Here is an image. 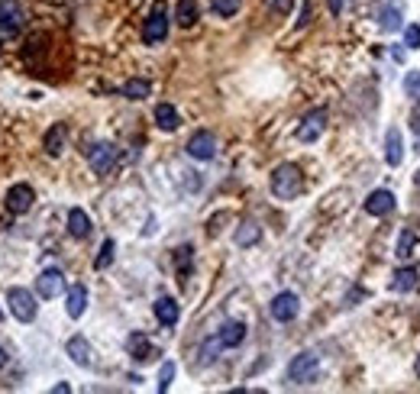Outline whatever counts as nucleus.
<instances>
[{
  "label": "nucleus",
  "mask_w": 420,
  "mask_h": 394,
  "mask_svg": "<svg viewBox=\"0 0 420 394\" xmlns=\"http://www.w3.org/2000/svg\"><path fill=\"white\" fill-rule=\"evenodd\" d=\"M414 246H417V236L411 233V229H404V233L397 236V258H411L414 256Z\"/></svg>",
  "instance_id": "cd10ccee"
},
{
  "label": "nucleus",
  "mask_w": 420,
  "mask_h": 394,
  "mask_svg": "<svg viewBox=\"0 0 420 394\" xmlns=\"http://www.w3.org/2000/svg\"><path fill=\"white\" fill-rule=\"evenodd\" d=\"M155 123H159V129H165V133H175V129L181 126V117H178V110L172 104H159L155 107Z\"/></svg>",
  "instance_id": "412c9836"
},
{
  "label": "nucleus",
  "mask_w": 420,
  "mask_h": 394,
  "mask_svg": "<svg viewBox=\"0 0 420 394\" xmlns=\"http://www.w3.org/2000/svg\"><path fill=\"white\" fill-rule=\"evenodd\" d=\"M291 4H294V0H268V7H272V10H278V13H288V10H291Z\"/></svg>",
  "instance_id": "f704fd0d"
},
{
  "label": "nucleus",
  "mask_w": 420,
  "mask_h": 394,
  "mask_svg": "<svg viewBox=\"0 0 420 394\" xmlns=\"http://www.w3.org/2000/svg\"><path fill=\"white\" fill-rule=\"evenodd\" d=\"M404 42H407V49H420V26H407Z\"/></svg>",
  "instance_id": "72a5a7b5"
},
{
  "label": "nucleus",
  "mask_w": 420,
  "mask_h": 394,
  "mask_svg": "<svg viewBox=\"0 0 420 394\" xmlns=\"http://www.w3.org/2000/svg\"><path fill=\"white\" fill-rule=\"evenodd\" d=\"M259 239H262V227L256 220H243L236 227V246H243L246 249V246H256Z\"/></svg>",
  "instance_id": "5701e85b"
},
{
  "label": "nucleus",
  "mask_w": 420,
  "mask_h": 394,
  "mask_svg": "<svg viewBox=\"0 0 420 394\" xmlns=\"http://www.w3.org/2000/svg\"><path fill=\"white\" fill-rule=\"evenodd\" d=\"M65 311H68L71 320H78L84 311H88V288L84 285H71L68 297H65Z\"/></svg>",
  "instance_id": "dca6fc26"
},
{
  "label": "nucleus",
  "mask_w": 420,
  "mask_h": 394,
  "mask_svg": "<svg viewBox=\"0 0 420 394\" xmlns=\"http://www.w3.org/2000/svg\"><path fill=\"white\" fill-rule=\"evenodd\" d=\"M65 143H68V133H65L61 123H55V126L46 133V139H42V145H46V152L52 155V159H59L61 152H65Z\"/></svg>",
  "instance_id": "a211bd4d"
},
{
  "label": "nucleus",
  "mask_w": 420,
  "mask_h": 394,
  "mask_svg": "<svg viewBox=\"0 0 420 394\" xmlns=\"http://www.w3.org/2000/svg\"><path fill=\"white\" fill-rule=\"evenodd\" d=\"M175 20H178V26H184V30H191V26L200 20L198 0H178V7H175Z\"/></svg>",
  "instance_id": "aec40b11"
},
{
  "label": "nucleus",
  "mask_w": 420,
  "mask_h": 394,
  "mask_svg": "<svg viewBox=\"0 0 420 394\" xmlns=\"http://www.w3.org/2000/svg\"><path fill=\"white\" fill-rule=\"evenodd\" d=\"M165 36H168V7L159 0L143 26V39H145V46H159V42H165Z\"/></svg>",
  "instance_id": "20e7f679"
},
{
  "label": "nucleus",
  "mask_w": 420,
  "mask_h": 394,
  "mask_svg": "<svg viewBox=\"0 0 420 394\" xmlns=\"http://www.w3.org/2000/svg\"><path fill=\"white\" fill-rule=\"evenodd\" d=\"M378 23H382L385 32L401 30V7H397V4H385V7L378 10Z\"/></svg>",
  "instance_id": "393cba45"
},
{
  "label": "nucleus",
  "mask_w": 420,
  "mask_h": 394,
  "mask_svg": "<svg viewBox=\"0 0 420 394\" xmlns=\"http://www.w3.org/2000/svg\"><path fill=\"white\" fill-rule=\"evenodd\" d=\"M404 91H407V97H414V100L420 97V71H407V78H404Z\"/></svg>",
  "instance_id": "2f4dec72"
},
{
  "label": "nucleus",
  "mask_w": 420,
  "mask_h": 394,
  "mask_svg": "<svg viewBox=\"0 0 420 394\" xmlns=\"http://www.w3.org/2000/svg\"><path fill=\"white\" fill-rule=\"evenodd\" d=\"M4 365H7V349L0 346V369H4Z\"/></svg>",
  "instance_id": "58836bf2"
},
{
  "label": "nucleus",
  "mask_w": 420,
  "mask_h": 394,
  "mask_svg": "<svg viewBox=\"0 0 420 394\" xmlns=\"http://www.w3.org/2000/svg\"><path fill=\"white\" fill-rule=\"evenodd\" d=\"M210 10L217 16H223V20H229V16L239 13V0H210Z\"/></svg>",
  "instance_id": "c85d7f7f"
},
{
  "label": "nucleus",
  "mask_w": 420,
  "mask_h": 394,
  "mask_svg": "<svg viewBox=\"0 0 420 394\" xmlns=\"http://www.w3.org/2000/svg\"><path fill=\"white\" fill-rule=\"evenodd\" d=\"M7 304H10V314H13L20 323H32V320H36V297H32V291L10 288L7 291Z\"/></svg>",
  "instance_id": "39448f33"
},
{
  "label": "nucleus",
  "mask_w": 420,
  "mask_h": 394,
  "mask_svg": "<svg viewBox=\"0 0 420 394\" xmlns=\"http://www.w3.org/2000/svg\"><path fill=\"white\" fill-rule=\"evenodd\" d=\"M414 371H417V378H420V356H417V365H414Z\"/></svg>",
  "instance_id": "ea45409f"
},
{
  "label": "nucleus",
  "mask_w": 420,
  "mask_h": 394,
  "mask_svg": "<svg viewBox=\"0 0 420 394\" xmlns=\"http://www.w3.org/2000/svg\"><path fill=\"white\" fill-rule=\"evenodd\" d=\"M217 336H220V342L227 349H233V346H239V342L246 340V323H239V320H227Z\"/></svg>",
  "instance_id": "6ab92c4d"
},
{
  "label": "nucleus",
  "mask_w": 420,
  "mask_h": 394,
  "mask_svg": "<svg viewBox=\"0 0 420 394\" xmlns=\"http://www.w3.org/2000/svg\"><path fill=\"white\" fill-rule=\"evenodd\" d=\"M0 320H4V311H0Z\"/></svg>",
  "instance_id": "79ce46f5"
},
{
  "label": "nucleus",
  "mask_w": 420,
  "mask_h": 394,
  "mask_svg": "<svg viewBox=\"0 0 420 394\" xmlns=\"http://www.w3.org/2000/svg\"><path fill=\"white\" fill-rule=\"evenodd\" d=\"M323 129H327V110H323V107H317V110H311V114L301 120L298 139H301V143H317V139L323 136Z\"/></svg>",
  "instance_id": "6e6552de"
},
{
  "label": "nucleus",
  "mask_w": 420,
  "mask_h": 394,
  "mask_svg": "<svg viewBox=\"0 0 420 394\" xmlns=\"http://www.w3.org/2000/svg\"><path fill=\"white\" fill-rule=\"evenodd\" d=\"M114 252H116V243L114 239H104V246H100V256L94 258V268H110V262H114Z\"/></svg>",
  "instance_id": "c756f323"
},
{
  "label": "nucleus",
  "mask_w": 420,
  "mask_h": 394,
  "mask_svg": "<svg viewBox=\"0 0 420 394\" xmlns=\"http://www.w3.org/2000/svg\"><path fill=\"white\" fill-rule=\"evenodd\" d=\"M61 288H65V275L59 272V268H46V272L36 278V294L46 297V301H52V297L61 294Z\"/></svg>",
  "instance_id": "9d476101"
},
{
  "label": "nucleus",
  "mask_w": 420,
  "mask_h": 394,
  "mask_svg": "<svg viewBox=\"0 0 420 394\" xmlns=\"http://www.w3.org/2000/svg\"><path fill=\"white\" fill-rule=\"evenodd\" d=\"M366 210L372 213V217H388L391 210H395V194L391 191H372L368 194V201H366Z\"/></svg>",
  "instance_id": "4468645a"
},
{
  "label": "nucleus",
  "mask_w": 420,
  "mask_h": 394,
  "mask_svg": "<svg viewBox=\"0 0 420 394\" xmlns=\"http://www.w3.org/2000/svg\"><path fill=\"white\" fill-rule=\"evenodd\" d=\"M52 391H55V394H68V391H71V388H68V385H65V381H61V385H55V388H52Z\"/></svg>",
  "instance_id": "4c0bfd02"
},
{
  "label": "nucleus",
  "mask_w": 420,
  "mask_h": 394,
  "mask_svg": "<svg viewBox=\"0 0 420 394\" xmlns=\"http://www.w3.org/2000/svg\"><path fill=\"white\" fill-rule=\"evenodd\" d=\"M172 378H175V362H165L159 371V391H168V388H172Z\"/></svg>",
  "instance_id": "473e14b6"
},
{
  "label": "nucleus",
  "mask_w": 420,
  "mask_h": 394,
  "mask_svg": "<svg viewBox=\"0 0 420 394\" xmlns=\"http://www.w3.org/2000/svg\"><path fill=\"white\" fill-rule=\"evenodd\" d=\"M126 352L133 356V362H139V365H145V362H152L155 356H159V349L149 342V336H143V333H130V340H126Z\"/></svg>",
  "instance_id": "9b49d317"
},
{
  "label": "nucleus",
  "mask_w": 420,
  "mask_h": 394,
  "mask_svg": "<svg viewBox=\"0 0 420 394\" xmlns=\"http://www.w3.org/2000/svg\"><path fill=\"white\" fill-rule=\"evenodd\" d=\"M152 311H155V320H159L162 326H175L178 317H181V307H178L175 297H159V301L152 304Z\"/></svg>",
  "instance_id": "2eb2a0df"
},
{
  "label": "nucleus",
  "mask_w": 420,
  "mask_h": 394,
  "mask_svg": "<svg viewBox=\"0 0 420 394\" xmlns=\"http://www.w3.org/2000/svg\"><path fill=\"white\" fill-rule=\"evenodd\" d=\"M68 233L75 239H88L91 236V217L81 210V207H71L68 210Z\"/></svg>",
  "instance_id": "f3484780"
},
{
  "label": "nucleus",
  "mask_w": 420,
  "mask_h": 394,
  "mask_svg": "<svg viewBox=\"0 0 420 394\" xmlns=\"http://www.w3.org/2000/svg\"><path fill=\"white\" fill-rule=\"evenodd\" d=\"M417 288V268H397L395 275H391V291H414Z\"/></svg>",
  "instance_id": "b1692460"
},
{
  "label": "nucleus",
  "mask_w": 420,
  "mask_h": 394,
  "mask_svg": "<svg viewBox=\"0 0 420 394\" xmlns=\"http://www.w3.org/2000/svg\"><path fill=\"white\" fill-rule=\"evenodd\" d=\"M191 265H194V246H178L175 249V268L181 278L191 275Z\"/></svg>",
  "instance_id": "bb28decb"
},
{
  "label": "nucleus",
  "mask_w": 420,
  "mask_h": 394,
  "mask_svg": "<svg viewBox=\"0 0 420 394\" xmlns=\"http://www.w3.org/2000/svg\"><path fill=\"white\" fill-rule=\"evenodd\" d=\"M301 191H304V174H301L298 165L284 162V165H278L275 172H272V194H275L278 201H294Z\"/></svg>",
  "instance_id": "f257e3e1"
},
{
  "label": "nucleus",
  "mask_w": 420,
  "mask_h": 394,
  "mask_svg": "<svg viewBox=\"0 0 420 394\" xmlns=\"http://www.w3.org/2000/svg\"><path fill=\"white\" fill-rule=\"evenodd\" d=\"M188 155L191 159H198V162H210L217 155V136L214 133H207V129H200V133H194L191 139H188Z\"/></svg>",
  "instance_id": "1a4fd4ad"
},
{
  "label": "nucleus",
  "mask_w": 420,
  "mask_h": 394,
  "mask_svg": "<svg viewBox=\"0 0 420 394\" xmlns=\"http://www.w3.org/2000/svg\"><path fill=\"white\" fill-rule=\"evenodd\" d=\"M223 349V342H220V336H214V340H207L204 346H200V365H210L217 359V352Z\"/></svg>",
  "instance_id": "7c9ffc66"
},
{
  "label": "nucleus",
  "mask_w": 420,
  "mask_h": 394,
  "mask_svg": "<svg viewBox=\"0 0 420 394\" xmlns=\"http://www.w3.org/2000/svg\"><path fill=\"white\" fill-rule=\"evenodd\" d=\"M414 184H417V188H420V172H417V174H414Z\"/></svg>",
  "instance_id": "a19ab883"
},
{
  "label": "nucleus",
  "mask_w": 420,
  "mask_h": 394,
  "mask_svg": "<svg viewBox=\"0 0 420 394\" xmlns=\"http://www.w3.org/2000/svg\"><path fill=\"white\" fill-rule=\"evenodd\" d=\"M317 371H320V359L313 352H301L288 365V381L291 385H311V381H317Z\"/></svg>",
  "instance_id": "7ed1b4c3"
},
{
  "label": "nucleus",
  "mask_w": 420,
  "mask_h": 394,
  "mask_svg": "<svg viewBox=\"0 0 420 394\" xmlns=\"http://www.w3.org/2000/svg\"><path fill=\"white\" fill-rule=\"evenodd\" d=\"M116 145L114 143H97V145H91L88 149V162H91V168H94V174H107V172H114V165H116Z\"/></svg>",
  "instance_id": "423d86ee"
},
{
  "label": "nucleus",
  "mask_w": 420,
  "mask_h": 394,
  "mask_svg": "<svg viewBox=\"0 0 420 394\" xmlns=\"http://www.w3.org/2000/svg\"><path fill=\"white\" fill-rule=\"evenodd\" d=\"M268 311H272V317H275L278 323H291V320L298 317V311H301V301H298L294 291H282V294L272 297Z\"/></svg>",
  "instance_id": "0eeeda50"
},
{
  "label": "nucleus",
  "mask_w": 420,
  "mask_h": 394,
  "mask_svg": "<svg viewBox=\"0 0 420 394\" xmlns=\"http://www.w3.org/2000/svg\"><path fill=\"white\" fill-rule=\"evenodd\" d=\"M65 352L71 356V362L75 365H81V369H91V362H94V352H91V342L84 340V336H71L68 342H65Z\"/></svg>",
  "instance_id": "ddd939ff"
},
{
  "label": "nucleus",
  "mask_w": 420,
  "mask_h": 394,
  "mask_svg": "<svg viewBox=\"0 0 420 394\" xmlns=\"http://www.w3.org/2000/svg\"><path fill=\"white\" fill-rule=\"evenodd\" d=\"M152 94V84L145 81V78H130V81L123 84V97H130V100H143Z\"/></svg>",
  "instance_id": "a878e982"
},
{
  "label": "nucleus",
  "mask_w": 420,
  "mask_h": 394,
  "mask_svg": "<svg viewBox=\"0 0 420 394\" xmlns=\"http://www.w3.org/2000/svg\"><path fill=\"white\" fill-rule=\"evenodd\" d=\"M385 159H388V165H401V159H404V143H401L397 129H388V136H385Z\"/></svg>",
  "instance_id": "4be33fe9"
},
{
  "label": "nucleus",
  "mask_w": 420,
  "mask_h": 394,
  "mask_svg": "<svg viewBox=\"0 0 420 394\" xmlns=\"http://www.w3.org/2000/svg\"><path fill=\"white\" fill-rule=\"evenodd\" d=\"M26 26V10L20 0H0V36L13 39Z\"/></svg>",
  "instance_id": "f03ea898"
},
{
  "label": "nucleus",
  "mask_w": 420,
  "mask_h": 394,
  "mask_svg": "<svg viewBox=\"0 0 420 394\" xmlns=\"http://www.w3.org/2000/svg\"><path fill=\"white\" fill-rule=\"evenodd\" d=\"M32 201H36V194H32L30 184H13V188L7 191V210L10 213H30Z\"/></svg>",
  "instance_id": "f8f14e48"
},
{
  "label": "nucleus",
  "mask_w": 420,
  "mask_h": 394,
  "mask_svg": "<svg viewBox=\"0 0 420 394\" xmlns=\"http://www.w3.org/2000/svg\"><path fill=\"white\" fill-rule=\"evenodd\" d=\"M307 23H311V7L304 4V7H301V20H298V26H307Z\"/></svg>",
  "instance_id": "e433bc0d"
},
{
  "label": "nucleus",
  "mask_w": 420,
  "mask_h": 394,
  "mask_svg": "<svg viewBox=\"0 0 420 394\" xmlns=\"http://www.w3.org/2000/svg\"><path fill=\"white\" fill-rule=\"evenodd\" d=\"M411 129L420 133V97H417V107H414V114H411Z\"/></svg>",
  "instance_id": "c9c22d12"
}]
</instances>
